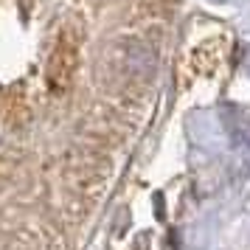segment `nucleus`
Segmentation results:
<instances>
[{
    "label": "nucleus",
    "mask_w": 250,
    "mask_h": 250,
    "mask_svg": "<svg viewBox=\"0 0 250 250\" xmlns=\"http://www.w3.org/2000/svg\"><path fill=\"white\" fill-rule=\"evenodd\" d=\"M82 54L79 14L57 0H0V250H68L104 180L62 132Z\"/></svg>",
    "instance_id": "1"
}]
</instances>
